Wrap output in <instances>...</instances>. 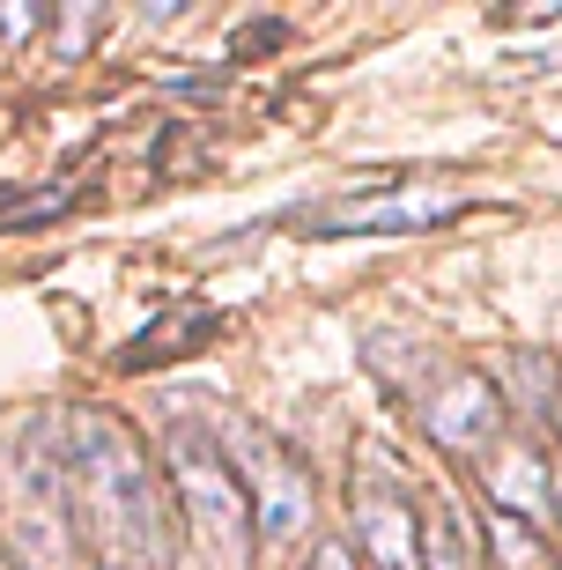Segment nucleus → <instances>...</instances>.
<instances>
[{
  "label": "nucleus",
  "mask_w": 562,
  "mask_h": 570,
  "mask_svg": "<svg viewBox=\"0 0 562 570\" xmlns=\"http://www.w3.org/2000/svg\"><path fill=\"white\" fill-rule=\"evenodd\" d=\"M0 570H8V563H0Z\"/></svg>",
  "instance_id": "obj_16"
},
{
  "label": "nucleus",
  "mask_w": 562,
  "mask_h": 570,
  "mask_svg": "<svg viewBox=\"0 0 562 570\" xmlns=\"http://www.w3.org/2000/svg\"><path fill=\"white\" fill-rule=\"evenodd\" d=\"M215 438H223L229 466H237V482H245L252 533L296 541V533L312 527V482H304V466H296L259 423H245V415H215Z\"/></svg>",
  "instance_id": "obj_4"
},
{
  "label": "nucleus",
  "mask_w": 562,
  "mask_h": 570,
  "mask_svg": "<svg viewBox=\"0 0 562 570\" xmlns=\"http://www.w3.org/2000/svg\"><path fill=\"white\" fill-rule=\"evenodd\" d=\"M60 466H67V511L89 533L105 570H156L164 563V504L148 474L141 444L126 438L119 415L75 407L60 430Z\"/></svg>",
  "instance_id": "obj_1"
},
{
  "label": "nucleus",
  "mask_w": 562,
  "mask_h": 570,
  "mask_svg": "<svg viewBox=\"0 0 562 570\" xmlns=\"http://www.w3.org/2000/svg\"><path fill=\"white\" fill-rule=\"evenodd\" d=\"M555 423H562V401H555Z\"/></svg>",
  "instance_id": "obj_15"
},
{
  "label": "nucleus",
  "mask_w": 562,
  "mask_h": 570,
  "mask_svg": "<svg viewBox=\"0 0 562 570\" xmlns=\"http://www.w3.org/2000/svg\"><path fill=\"white\" fill-rule=\"evenodd\" d=\"M496 556H503V570H548V549L519 519H496Z\"/></svg>",
  "instance_id": "obj_10"
},
{
  "label": "nucleus",
  "mask_w": 562,
  "mask_h": 570,
  "mask_svg": "<svg viewBox=\"0 0 562 570\" xmlns=\"http://www.w3.org/2000/svg\"><path fill=\"white\" fill-rule=\"evenodd\" d=\"M89 30H97V16H89V8H82V16H67V60L82 52V38H89Z\"/></svg>",
  "instance_id": "obj_12"
},
{
  "label": "nucleus",
  "mask_w": 562,
  "mask_h": 570,
  "mask_svg": "<svg viewBox=\"0 0 562 570\" xmlns=\"http://www.w3.org/2000/svg\"><path fill=\"white\" fill-rule=\"evenodd\" d=\"M38 8H0V30H8V38H22V30H38Z\"/></svg>",
  "instance_id": "obj_11"
},
{
  "label": "nucleus",
  "mask_w": 562,
  "mask_h": 570,
  "mask_svg": "<svg viewBox=\"0 0 562 570\" xmlns=\"http://www.w3.org/2000/svg\"><path fill=\"white\" fill-rule=\"evenodd\" d=\"M430 570H474V541H466V519H459V504H437L430 511Z\"/></svg>",
  "instance_id": "obj_9"
},
{
  "label": "nucleus",
  "mask_w": 562,
  "mask_h": 570,
  "mask_svg": "<svg viewBox=\"0 0 562 570\" xmlns=\"http://www.w3.org/2000/svg\"><path fill=\"white\" fill-rule=\"evenodd\" d=\"M548 497H555V504H562V482H555V489H548Z\"/></svg>",
  "instance_id": "obj_14"
},
{
  "label": "nucleus",
  "mask_w": 562,
  "mask_h": 570,
  "mask_svg": "<svg viewBox=\"0 0 562 570\" xmlns=\"http://www.w3.org/2000/svg\"><path fill=\"white\" fill-rule=\"evenodd\" d=\"M67 527H75V511H67L60 438L45 423H22L16 460H8V489H0V533H8V549L30 570H60Z\"/></svg>",
  "instance_id": "obj_3"
},
{
  "label": "nucleus",
  "mask_w": 562,
  "mask_h": 570,
  "mask_svg": "<svg viewBox=\"0 0 562 570\" xmlns=\"http://www.w3.org/2000/svg\"><path fill=\"white\" fill-rule=\"evenodd\" d=\"M312 570H355V556H348V549H341V541H326V549H318V556H312Z\"/></svg>",
  "instance_id": "obj_13"
},
{
  "label": "nucleus",
  "mask_w": 562,
  "mask_h": 570,
  "mask_svg": "<svg viewBox=\"0 0 562 570\" xmlns=\"http://www.w3.org/2000/svg\"><path fill=\"white\" fill-rule=\"evenodd\" d=\"M164 466H170V482H178V497H186L193 541L223 570H237L245 549H252V504H245V482H237V466H229V452H223L208 415H170Z\"/></svg>",
  "instance_id": "obj_2"
},
{
  "label": "nucleus",
  "mask_w": 562,
  "mask_h": 570,
  "mask_svg": "<svg viewBox=\"0 0 562 570\" xmlns=\"http://www.w3.org/2000/svg\"><path fill=\"white\" fill-rule=\"evenodd\" d=\"M422 423L444 452H481V444L503 430V401L481 371H444L430 393H422Z\"/></svg>",
  "instance_id": "obj_7"
},
{
  "label": "nucleus",
  "mask_w": 562,
  "mask_h": 570,
  "mask_svg": "<svg viewBox=\"0 0 562 570\" xmlns=\"http://www.w3.org/2000/svg\"><path fill=\"white\" fill-rule=\"evenodd\" d=\"M371 474L355 482V533H363V556L371 570H422V533H415V511L400 497V482L385 474V460H363Z\"/></svg>",
  "instance_id": "obj_6"
},
{
  "label": "nucleus",
  "mask_w": 562,
  "mask_h": 570,
  "mask_svg": "<svg viewBox=\"0 0 562 570\" xmlns=\"http://www.w3.org/2000/svg\"><path fill=\"white\" fill-rule=\"evenodd\" d=\"M489 489H496V504H503V519H541L548 511V466L525 452V444H503L496 460H489Z\"/></svg>",
  "instance_id": "obj_8"
},
{
  "label": "nucleus",
  "mask_w": 562,
  "mask_h": 570,
  "mask_svg": "<svg viewBox=\"0 0 562 570\" xmlns=\"http://www.w3.org/2000/svg\"><path fill=\"white\" fill-rule=\"evenodd\" d=\"M459 208L466 200L444 186H430V193L371 186V193H348V200H326V208H304L296 223L312 237H407V230H430V223H452Z\"/></svg>",
  "instance_id": "obj_5"
}]
</instances>
